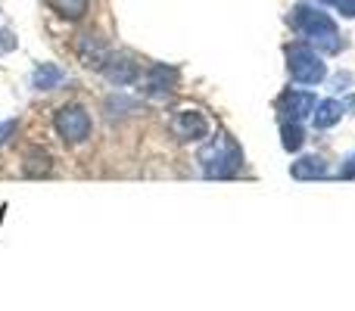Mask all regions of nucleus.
I'll use <instances>...</instances> for the list:
<instances>
[{
	"instance_id": "0eeeda50",
	"label": "nucleus",
	"mask_w": 355,
	"mask_h": 311,
	"mask_svg": "<svg viewBox=\"0 0 355 311\" xmlns=\"http://www.w3.org/2000/svg\"><path fill=\"white\" fill-rule=\"evenodd\" d=\"M100 75L116 87H128V85H135V81H141V66H137L128 53H112L110 60H106V66L100 69Z\"/></svg>"
},
{
	"instance_id": "2eb2a0df",
	"label": "nucleus",
	"mask_w": 355,
	"mask_h": 311,
	"mask_svg": "<svg viewBox=\"0 0 355 311\" xmlns=\"http://www.w3.org/2000/svg\"><path fill=\"white\" fill-rule=\"evenodd\" d=\"M50 10L56 12V16L69 19V22H75V19H85L87 6H91V0H47Z\"/></svg>"
},
{
	"instance_id": "dca6fc26",
	"label": "nucleus",
	"mask_w": 355,
	"mask_h": 311,
	"mask_svg": "<svg viewBox=\"0 0 355 311\" xmlns=\"http://www.w3.org/2000/svg\"><path fill=\"white\" fill-rule=\"evenodd\" d=\"M141 109V103H137L135 97H122V94H116V97L106 100V116H128V112Z\"/></svg>"
},
{
	"instance_id": "aec40b11",
	"label": "nucleus",
	"mask_w": 355,
	"mask_h": 311,
	"mask_svg": "<svg viewBox=\"0 0 355 311\" xmlns=\"http://www.w3.org/2000/svg\"><path fill=\"white\" fill-rule=\"evenodd\" d=\"M337 6L346 19H355V0H337Z\"/></svg>"
},
{
	"instance_id": "f8f14e48",
	"label": "nucleus",
	"mask_w": 355,
	"mask_h": 311,
	"mask_svg": "<svg viewBox=\"0 0 355 311\" xmlns=\"http://www.w3.org/2000/svg\"><path fill=\"white\" fill-rule=\"evenodd\" d=\"M343 103L340 100H321L318 106H315V112H312V122H315V128L318 131H327V128H334V125L343 118Z\"/></svg>"
},
{
	"instance_id": "412c9836",
	"label": "nucleus",
	"mask_w": 355,
	"mask_h": 311,
	"mask_svg": "<svg viewBox=\"0 0 355 311\" xmlns=\"http://www.w3.org/2000/svg\"><path fill=\"white\" fill-rule=\"evenodd\" d=\"M343 109H352V112H355V97H346V100H343Z\"/></svg>"
},
{
	"instance_id": "6e6552de",
	"label": "nucleus",
	"mask_w": 355,
	"mask_h": 311,
	"mask_svg": "<svg viewBox=\"0 0 355 311\" xmlns=\"http://www.w3.org/2000/svg\"><path fill=\"white\" fill-rule=\"evenodd\" d=\"M141 85H144L147 97H168L178 85V69L166 66V62H156V66H150L147 72L141 75Z\"/></svg>"
},
{
	"instance_id": "4be33fe9",
	"label": "nucleus",
	"mask_w": 355,
	"mask_h": 311,
	"mask_svg": "<svg viewBox=\"0 0 355 311\" xmlns=\"http://www.w3.org/2000/svg\"><path fill=\"white\" fill-rule=\"evenodd\" d=\"M318 3H337V0H318Z\"/></svg>"
},
{
	"instance_id": "7ed1b4c3",
	"label": "nucleus",
	"mask_w": 355,
	"mask_h": 311,
	"mask_svg": "<svg viewBox=\"0 0 355 311\" xmlns=\"http://www.w3.org/2000/svg\"><path fill=\"white\" fill-rule=\"evenodd\" d=\"M287 69H290V75H293V81H300V85H321L327 75V66L321 62V56L315 53L312 44H290Z\"/></svg>"
},
{
	"instance_id": "a211bd4d",
	"label": "nucleus",
	"mask_w": 355,
	"mask_h": 311,
	"mask_svg": "<svg viewBox=\"0 0 355 311\" xmlns=\"http://www.w3.org/2000/svg\"><path fill=\"white\" fill-rule=\"evenodd\" d=\"M337 177H340V181H352V177H355V156L346 159V162H343V168L337 171Z\"/></svg>"
},
{
	"instance_id": "9b49d317",
	"label": "nucleus",
	"mask_w": 355,
	"mask_h": 311,
	"mask_svg": "<svg viewBox=\"0 0 355 311\" xmlns=\"http://www.w3.org/2000/svg\"><path fill=\"white\" fill-rule=\"evenodd\" d=\"M290 175L296 181H321V177H327V162L321 156H302L300 162L290 165Z\"/></svg>"
},
{
	"instance_id": "423d86ee",
	"label": "nucleus",
	"mask_w": 355,
	"mask_h": 311,
	"mask_svg": "<svg viewBox=\"0 0 355 311\" xmlns=\"http://www.w3.org/2000/svg\"><path fill=\"white\" fill-rule=\"evenodd\" d=\"M172 134L178 137L181 143H196V141H206L209 137V118L202 116V112H196V109H181V112H175L172 116Z\"/></svg>"
},
{
	"instance_id": "4468645a",
	"label": "nucleus",
	"mask_w": 355,
	"mask_h": 311,
	"mask_svg": "<svg viewBox=\"0 0 355 311\" xmlns=\"http://www.w3.org/2000/svg\"><path fill=\"white\" fill-rule=\"evenodd\" d=\"M302 143H306V131H302V125L284 118L281 122V147L287 150V153H296V150H302Z\"/></svg>"
},
{
	"instance_id": "9d476101",
	"label": "nucleus",
	"mask_w": 355,
	"mask_h": 311,
	"mask_svg": "<svg viewBox=\"0 0 355 311\" xmlns=\"http://www.w3.org/2000/svg\"><path fill=\"white\" fill-rule=\"evenodd\" d=\"M62 81H66V72H62L56 62H41V66H35V72H31V87H35V91H53Z\"/></svg>"
},
{
	"instance_id": "f257e3e1",
	"label": "nucleus",
	"mask_w": 355,
	"mask_h": 311,
	"mask_svg": "<svg viewBox=\"0 0 355 311\" xmlns=\"http://www.w3.org/2000/svg\"><path fill=\"white\" fill-rule=\"evenodd\" d=\"M290 25H293L302 37H309V44H312L315 50H321V53H340V50H343V37H340V31H337V22H334L327 12L315 10V6H306V3L293 6Z\"/></svg>"
},
{
	"instance_id": "f3484780",
	"label": "nucleus",
	"mask_w": 355,
	"mask_h": 311,
	"mask_svg": "<svg viewBox=\"0 0 355 311\" xmlns=\"http://www.w3.org/2000/svg\"><path fill=\"white\" fill-rule=\"evenodd\" d=\"M19 47V37L12 28H0V53H12Z\"/></svg>"
},
{
	"instance_id": "20e7f679",
	"label": "nucleus",
	"mask_w": 355,
	"mask_h": 311,
	"mask_svg": "<svg viewBox=\"0 0 355 311\" xmlns=\"http://www.w3.org/2000/svg\"><path fill=\"white\" fill-rule=\"evenodd\" d=\"M53 128L66 143H81L91 137V116H87L85 106L69 103V106H62V109H56Z\"/></svg>"
},
{
	"instance_id": "ddd939ff",
	"label": "nucleus",
	"mask_w": 355,
	"mask_h": 311,
	"mask_svg": "<svg viewBox=\"0 0 355 311\" xmlns=\"http://www.w3.org/2000/svg\"><path fill=\"white\" fill-rule=\"evenodd\" d=\"M22 171L28 177H47L50 171H53V159L44 153V150H28V153H25Z\"/></svg>"
},
{
	"instance_id": "6ab92c4d",
	"label": "nucleus",
	"mask_w": 355,
	"mask_h": 311,
	"mask_svg": "<svg viewBox=\"0 0 355 311\" xmlns=\"http://www.w3.org/2000/svg\"><path fill=\"white\" fill-rule=\"evenodd\" d=\"M12 131H16V122H0V147L12 137Z\"/></svg>"
},
{
	"instance_id": "1a4fd4ad",
	"label": "nucleus",
	"mask_w": 355,
	"mask_h": 311,
	"mask_svg": "<svg viewBox=\"0 0 355 311\" xmlns=\"http://www.w3.org/2000/svg\"><path fill=\"white\" fill-rule=\"evenodd\" d=\"M315 106H318V100L309 91H287L277 100V112H281L284 118H290V122H302L306 116L315 112Z\"/></svg>"
},
{
	"instance_id": "39448f33",
	"label": "nucleus",
	"mask_w": 355,
	"mask_h": 311,
	"mask_svg": "<svg viewBox=\"0 0 355 311\" xmlns=\"http://www.w3.org/2000/svg\"><path fill=\"white\" fill-rule=\"evenodd\" d=\"M75 53H78L81 66L100 72V69L106 66V60L112 56V50H110V44H106L103 35H97V31H81L78 41H75Z\"/></svg>"
},
{
	"instance_id": "f03ea898",
	"label": "nucleus",
	"mask_w": 355,
	"mask_h": 311,
	"mask_svg": "<svg viewBox=\"0 0 355 311\" xmlns=\"http://www.w3.org/2000/svg\"><path fill=\"white\" fill-rule=\"evenodd\" d=\"M196 162H200V168L206 177L225 181V177H234L240 168H243V150H240V143L234 141L231 134L218 131V134L200 150Z\"/></svg>"
}]
</instances>
